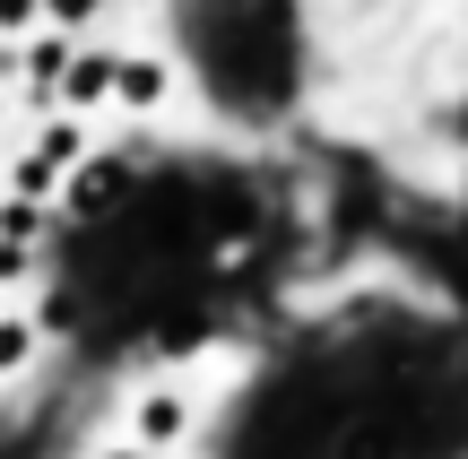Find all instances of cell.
Listing matches in <instances>:
<instances>
[{"mask_svg":"<svg viewBox=\"0 0 468 459\" xmlns=\"http://www.w3.org/2000/svg\"><path fill=\"white\" fill-rule=\"evenodd\" d=\"M122 87V61L113 52H69L61 61V96H69V113H79V104H104Z\"/></svg>","mask_w":468,"mask_h":459,"instance_id":"1","label":"cell"},{"mask_svg":"<svg viewBox=\"0 0 468 459\" xmlns=\"http://www.w3.org/2000/svg\"><path fill=\"white\" fill-rule=\"evenodd\" d=\"M69 183H79V191H69V200H79L87 217H96V208H113V200H122V165H113V156H104V165H79V173H69Z\"/></svg>","mask_w":468,"mask_h":459,"instance_id":"2","label":"cell"},{"mask_svg":"<svg viewBox=\"0 0 468 459\" xmlns=\"http://www.w3.org/2000/svg\"><path fill=\"white\" fill-rule=\"evenodd\" d=\"M113 96L122 104H156V96H165V69H156V61H122V87H113Z\"/></svg>","mask_w":468,"mask_h":459,"instance_id":"3","label":"cell"},{"mask_svg":"<svg viewBox=\"0 0 468 459\" xmlns=\"http://www.w3.org/2000/svg\"><path fill=\"white\" fill-rule=\"evenodd\" d=\"M35 156H44V165H79V121H52Z\"/></svg>","mask_w":468,"mask_h":459,"instance_id":"4","label":"cell"},{"mask_svg":"<svg viewBox=\"0 0 468 459\" xmlns=\"http://www.w3.org/2000/svg\"><path fill=\"white\" fill-rule=\"evenodd\" d=\"M27 356H35V329L27 321H0V373H17Z\"/></svg>","mask_w":468,"mask_h":459,"instance_id":"5","label":"cell"},{"mask_svg":"<svg viewBox=\"0 0 468 459\" xmlns=\"http://www.w3.org/2000/svg\"><path fill=\"white\" fill-rule=\"evenodd\" d=\"M139 433H183V408H174V399H156V408L139 416Z\"/></svg>","mask_w":468,"mask_h":459,"instance_id":"6","label":"cell"}]
</instances>
